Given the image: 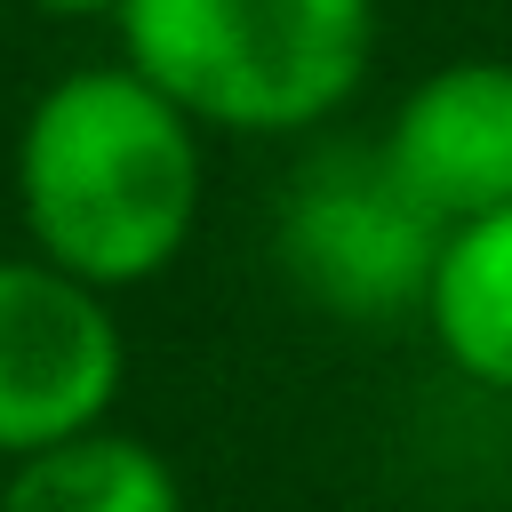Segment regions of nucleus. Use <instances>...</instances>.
<instances>
[{"label": "nucleus", "mask_w": 512, "mask_h": 512, "mask_svg": "<svg viewBox=\"0 0 512 512\" xmlns=\"http://www.w3.org/2000/svg\"><path fill=\"white\" fill-rule=\"evenodd\" d=\"M0 512H184V480L152 440L104 424L8 464Z\"/></svg>", "instance_id": "7"}, {"label": "nucleus", "mask_w": 512, "mask_h": 512, "mask_svg": "<svg viewBox=\"0 0 512 512\" xmlns=\"http://www.w3.org/2000/svg\"><path fill=\"white\" fill-rule=\"evenodd\" d=\"M424 328L464 384L512 392V208L472 216L440 240V264L424 288Z\"/></svg>", "instance_id": "6"}, {"label": "nucleus", "mask_w": 512, "mask_h": 512, "mask_svg": "<svg viewBox=\"0 0 512 512\" xmlns=\"http://www.w3.org/2000/svg\"><path fill=\"white\" fill-rule=\"evenodd\" d=\"M376 152L400 176V192L448 232L512 208V64L504 56L432 64L392 104Z\"/></svg>", "instance_id": "5"}, {"label": "nucleus", "mask_w": 512, "mask_h": 512, "mask_svg": "<svg viewBox=\"0 0 512 512\" xmlns=\"http://www.w3.org/2000/svg\"><path fill=\"white\" fill-rule=\"evenodd\" d=\"M200 120L160 96L136 64L56 72L16 128V224L56 272L120 296L160 280L200 224Z\"/></svg>", "instance_id": "1"}, {"label": "nucleus", "mask_w": 512, "mask_h": 512, "mask_svg": "<svg viewBox=\"0 0 512 512\" xmlns=\"http://www.w3.org/2000/svg\"><path fill=\"white\" fill-rule=\"evenodd\" d=\"M128 384V336L112 296L48 256H0V464L104 432Z\"/></svg>", "instance_id": "4"}, {"label": "nucleus", "mask_w": 512, "mask_h": 512, "mask_svg": "<svg viewBox=\"0 0 512 512\" xmlns=\"http://www.w3.org/2000/svg\"><path fill=\"white\" fill-rule=\"evenodd\" d=\"M448 224L424 216L400 176L384 168L376 144H328L296 168L288 200H280V264L288 280L360 328L408 320L424 312L432 264H440Z\"/></svg>", "instance_id": "3"}, {"label": "nucleus", "mask_w": 512, "mask_h": 512, "mask_svg": "<svg viewBox=\"0 0 512 512\" xmlns=\"http://www.w3.org/2000/svg\"><path fill=\"white\" fill-rule=\"evenodd\" d=\"M120 64L216 136L328 128L376 56V0H120Z\"/></svg>", "instance_id": "2"}, {"label": "nucleus", "mask_w": 512, "mask_h": 512, "mask_svg": "<svg viewBox=\"0 0 512 512\" xmlns=\"http://www.w3.org/2000/svg\"><path fill=\"white\" fill-rule=\"evenodd\" d=\"M40 16H120V0H24Z\"/></svg>", "instance_id": "8"}]
</instances>
